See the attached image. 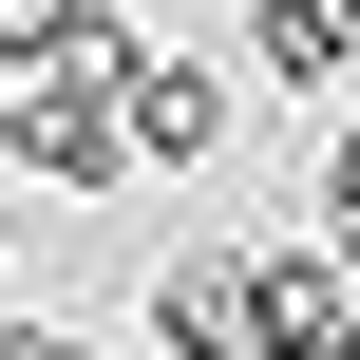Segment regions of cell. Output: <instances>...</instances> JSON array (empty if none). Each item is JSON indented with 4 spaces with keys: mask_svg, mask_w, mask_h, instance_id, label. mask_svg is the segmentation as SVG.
Masks as SVG:
<instances>
[{
    "mask_svg": "<svg viewBox=\"0 0 360 360\" xmlns=\"http://www.w3.org/2000/svg\"><path fill=\"white\" fill-rule=\"evenodd\" d=\"M114 133H133V171H228L247 95H228L209 57H133V76H114Z\"/></svg>",
    "mask_w": 360,
    "mask_h": 360,
    "instance_id": "1",
    "label": "cell"
},
{
    "mask_svg": "<svg viewBox=\"0 0 360 360\" xmlns=\"http://www.w3.org/2000/svg\"><path fill=\"white\" fill-rule=\"evenodd\" d=\"M247 360H342V247H247Z\"/></svg>",
    "mask_w": 360,
    "mask_h": 360,
    "instance_id": "2",
    "label": "cell"
},
{
    "mask_svg": "<svg viewBox=\"0 0 360 360\" xmlns=\"http://www.w3.org/2000/svg\"><path fill=\"white\" fill-rule=\"evenodd\" d=\"M247 76L266 95H342L360 76V0H247Z\"/></svg>",
    "mask_w": 360,
    "mask_h": 360,
    "instance_id": "3",
    "label": "cell"
},
{
    "mask_svg": "<svg viewBox=\"0 0 360 360\" xmlns=\"http://www.w3.org/2000/svg\"><path fill=\"white\" fill-rule=\"evenodd\" d=\"M152 360H247V266L228 247H171L152 266Z\"/></svg>",
    "mask_w": 360,
    "mask_h": 360,
    "instance_id": "4",
    "label": "cell"
},
{
    "mask_svg": "<svg viewBox=\"0 0 360 360\" xmlns=\"http://www.w3.org/2000/svg\"><path fill=\"white\" fill-rule=\"evenodd\" d=\"M57 19H76V0H0V76H38V57H57Z\"/></svg>",
    "mask_w": 360,
    "mask_h": 360,
    "instance_id": "5",
    "label": "cell"
},
{
    "mask_svg": "<svg viewBox=\"0 0 360 360\" xmlns=\"http://www.w3.org/2000/svg\"><path fill=\"white\" fill-rule=\"evenodd\" d=\"M0 360H95V342H76V323H19V304H0Z\"/></svg>",
    "mask_w": 360,
    "mask_h": 360,
    "instance_id": "6",
    "label": "cell"
},
{
    "mask_svg": "<svg viewBox=\"0 0 360 360\" xmlns=\"http://www.w3.org/2000/svg\"><path fill=\"white\" fill-rule=\"evenodd\" d=\"M323 114H342V152H323V190H360V76H342V95H323Z\"/></svg>",
    "mask_w": 360,
    "mask_h": 360,
    "instance_id": "7",
    "label": "cell"
}]
</instances>
